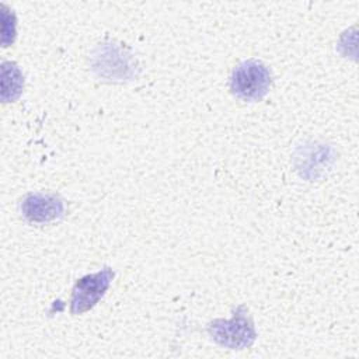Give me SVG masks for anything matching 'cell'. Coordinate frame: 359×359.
Instances as JSON below:
<instances>
[{
    "label": "cell",
    "mask_w": 359,
    "mask_h": 359,
    "mask_svg": "<svg viewBox=\"0 0 359 359\" xmlns=\"http://www.w3.org/2000/svg\"><path fill=\"white\" fill-rule=\"evenodd\" d=\"M208 332L212 339L220 346L230 349H244L254 344L257 332L248 309L240 304L230 320H215L208 325Z\"/></svg>",
    "instance_id": "6da1fadb"
},
{
    "label": "cell",
    "mask_w": 359,
    "mask_h": 359,
    "mask_svg": "<svg viewBox=\"0 0 359 359\" xmlns=\"http://www.w3.org/2000/svg\"><path fill=\"white\" fill-rule=\"evenodd\" d=\"M272 84L269 69L257 59H248L237 65L230 77L231 93L244 101L264 98Z\"/></svg>",
    "instance_id": "7a4b0ae2"
},
{
    "label": "cell",
    "mask_w": 359,
    "mask_h": 359,
    "mask_svg": "<svg viewBox=\"0 0 359 359\" xmlns=\"http://www.w3.org/2000/svg\"><path fill=\"white\" fill-rule=\"evenodd\" d=\"M115 272L111 268H104L98 272L88 273L80 278L72 290L70 311L72 314H83L91 310L108 290Z\"/></svg>",
    "instance_id": "3957f363"
},
{
    "label": "cell",
    "mask_w": 359,
    "mask_h": 359,
    "mask_svg": "<svg viewBox=\"0 0 359 359\" xmlns=\"http://www.w3.org/2000/svg\"><path fill=\"white\" fill-rule=\"evenodd\" d=\"M93 70L108 80H130L135 76L136 62L121 48L104 43L98 46L93 57Z\"/></svg>",
    "instance_id": "277c9868"
},
{
    "label": "cell",
    "mask_w": 359,
    "mask_h": 359,
    "mask_svg": "<svg viewBox=\"0 0 359 359\" xmlns=\"http://www.w3.org/2000/svg\"><path fill=\"white\" fill-rule=\"evenodd\" d=\"M21 212L31 223H49L63 216L65 202L56 194L31 192L22 199Z\"/></svg>",
    "instance_id": "5b68a950"
},
{
    "label": "cell",
    "mask_w": 359,
    "mask_h": 359,
    "mask_svg": "<svg viewBox=\"0 0 359 359\" xmlns=\"http://www.w3.org/2000/svg\"><path fill=\"white\" fill-rule=\"evenodd\" d=\"M24 88V76L14 62L1 63V101H15Z\"/></svg>",
    "instance_id": "8992f818"
},
{
    "label": "cell",
    "mask_w": 359,
    "mask_h": 359,
    "mask_svg": "<svg viewBox=\"0 0 359 359\" xmlns=\"http://www.w3.org/2000/svg\"><path fill=\"white\" fill-rule=\"evenodd\" d=\"M3 46H8L10 43H13L14 36H15V25L10 27V22H13L15 20V17L8 21L10 18V13L6 10V7L3 6Z\"/></svg>",
    "instance_id": "52a82bcc"
}]
</instances>
